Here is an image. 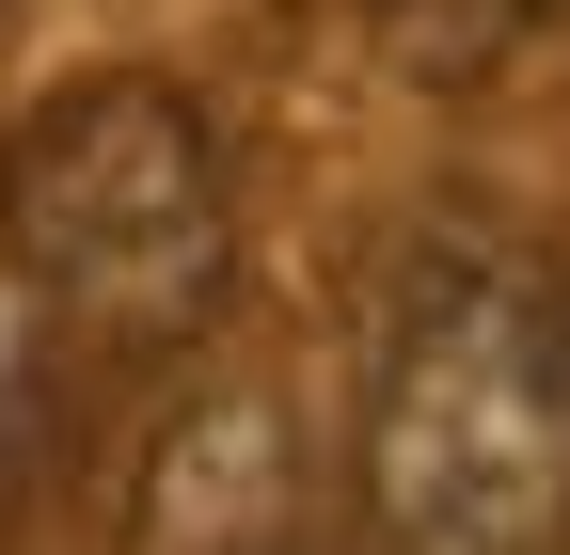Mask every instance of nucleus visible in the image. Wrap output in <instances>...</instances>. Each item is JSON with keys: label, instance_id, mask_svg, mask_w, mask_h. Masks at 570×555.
Here are the masks:
<instances>
[{"label": "nucleus", "instance_id": "nucleus-3", "mask_svg": "<svg viewBox=\"0 0 570 555\" xmlns=\"http://www.w3.org/2000/svg\"><path fill=\"white\" fill-rule=\"evenodd\" d=\"M285 493H302V476H285V397H223V412H190L159 445L142 524H159V555H269Z\"/></svg>", "mask_w": 570, "mask_h": 555}, {"label": "nucleus", "instance_id": "nucleus-4", "mask_svg": "<svg viewBox=\"0 0 570 555\" xmlns=\"http://www.w3.org/2000/svg\"><path fill=\"white\" fill-rule=\"evenodd\" d=\"M570 0H365V32H381V64L396 80H491V64H508L523 32H554Z\"/></svg>", "mask_w": 570, "mask_h": 555}, {"label": "nucleus", "instance_id": "nucleus-2", "mask_svg": "<svg viewBox=\"0 0 570 555\" xmlns=\"http://www.w3.org/2000/svg\"><path fill=\"white\" fill-rule=\"evenodd\" d=\"M0 254L96 366H175L238 302L223 144L175 80H63L0 144Z\"/></svg>", "mask_w": 570, "mask_h": 555}, {"label": "nucleus", "instance_id": "nucleus-1", "mask_svg": "<svg viewBox=\"0 0 570 555\" xmlns=\"http://www.w3.org/2000/svg\"><path fill=\"white\" fill-rule=\"evenodd\" d=\"M365 539L381 555L570 539V270L444 254L396 302V350L365 397Z\"/></svg>", "mask_w": 570, "mask_h": 555}]
</instances>
